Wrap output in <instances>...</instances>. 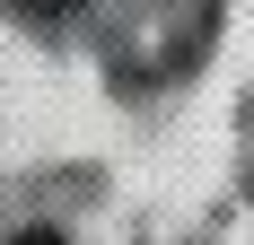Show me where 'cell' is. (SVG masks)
<instances>
[{
  "instance_id": "obj_1",
  "label": "cell",
  "mask_w": 254,
  "mask_h": 245,
  "mask_svg": "<svg viewBox=\"0 0 254 245\" xmlns=\"http://www.w3.org/2000/svg\"><path fill=\"white\" fill-rule=\"evenodd\" d=\"M18 18H70V9H88V0H9Z\"/></svg>"
},
{
  "instance_id": "obj_2",
  "label": "cell",
  "mask_w": 254,
  "mask_h": 245,
  "mask_svg": "<svg viewBox=\"0 0 254 245\" xmlns=\"http://www.w3.org/2000/svg\"><path fill=\"white\" fill-rule=\"evenodd\" d=\"M9 245H62V237H53V228H26V237H9Z\"/></svg>"
}]
</instances>
